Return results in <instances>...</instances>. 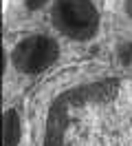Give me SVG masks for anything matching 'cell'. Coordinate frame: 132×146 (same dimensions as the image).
<instances>
[{"label": "cell", "mask_w": 132, "mask_h": 146, "mask_svg": "<svg viewBox=\"0 0 132 146\" xmlns=\"http://www.w3.org/2000/svg\"><path fill=\"white\" fill-rule=\"evenodd\" d=\"M5 146H18L20 142V135H22V124H20V117L13 109L5 111Z\"/></svg>", "instance_id": "3957f363"}, {"label": "cell", "mask_w": 132, "mask_h": 146, "mask_svg": "<svg viewBox=\"0 0 132 146\" xmlns=\"http://www.w3.org/2000/svg\"><path fill=\"white\" fill-rule=\"evenodd\" d=\"M117 53H119V58H121L123 64H130V60H132V42H130V40L121 42L119 49H117Z\"/></svg>", "instance_id": "277c9868"}, {"label": "cell", "mask_w": 132, "mask_h": 146, "mask_svg": "<svg viewBox=\"0 0 132 146\" xmlns=\"http://www.w3.org/2000/svg\"><path fill=\"white\" fill-rule=\"evenodd\" d=\"M53 22L70 40H90L99 29V13L90 0H57Z\"/></svg>", "instance_id": "6da1fadb"}, {"label": "cell", "mask_w": 132, "mask_h": 146, "mask_svg": "<svg viewBox=\"0 0 132 146\" xmlns=\"http://www.w3.org/2000/svg\"><path fill=\"white\" fill-rule=\"evenodd\" d=\"M125 9H128V13L132 16V0H125Z\"/></svg>", "instance_id": "8992f818"}, {"label": "cell", "mask_w": 132, "mask_h": 146, "mask_svg": "<svg viewBox=\"0 0 132 146\" xmlns=\"http://www.w3.org/2000/svg\"><path fill=\"white\" fill-rule=\"evenodd\" d=\"M26 2V7H29V9H42L44 5H46V2H49V0H24Z\"/></svg>", "instance_id": "5b68a950"}, {"label": "cell", "mask_w": 132, "mask_h": 146, "mask_svg": "<svg viewBox=\"0 0 132 146\" xmlns=\"http://www.w3.org/2000/svg\"><path fill=\"white\" fill-rule=\"evenodd\" d=\"M60 55L57 42L46 36H31L18 42L13 49V64L22 73H40L49 69Z\"/></svg>", "instance_id": "7a4b0ae2"}]
</instances>
